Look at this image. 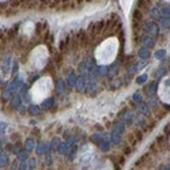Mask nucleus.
<instances>
[{"mask_svg": "<svg viewBox=\"0 0 170 170\" xmlns=\"http://www.w3.org/2000/svg\"><path fill=\"white\" fill-rule=\"evenodd\" d=\"M142 45L143 46H146V48H152L154 46V44H155V41H154V38H152V36H143L142 37Z\"/></svg>", "mask_w": 170, "mask_h": 170, "instance_id": "5", "label": "nucleus"}, {"mask_svg": "<svg viewBox=\"0 0 170 170\" xmlns=\"http://www.w3.org/2000/svg\"><path fill=\"white\" fill-rule=\"evenodd\" d=\"M117 68H118V61H114V63H113L110 67H107V74H106V76L109 78V79H112L113 76L117 74Z\"/></svg>", "mask_w": 170, "mask_h": 170, "instance_id": "8", "label": "nucleus"}, {"mask_svg": "<svg viewBox=\"0 0 170 170\" xmlns=\"http://www.w3.org/2000/svg\"><path fill=\"white\" fill-rule=\"evenodd\" d=\"M147 105H148V106H151V107H155V106H157V99L154 98V95H148Z\"/></svg>", "mask_w": 170, "mask_h": 170, "instance_id": "29", "label": "nucleus"}, {"mask_svg": "<svg viewBox=\"0 0 170 170\" xmlns=\"http://www.w3.org/2000/svg\"><path fill=\"white\" fill-rule=\"evenodd\" d=\"M136 71H138L136 64H131V65H128V68H127V72H128V75H129V76H132Z\"/></svg>", "mask_w": 170, "mask_h": 170, "instance_id": "30", "label": "nucleus"}, {"mask_svg": "<svg viewBox=\"0 0 170 170\" xmlns=\"http://www.w3.org/2000/svg\"><path fill=\"white\" fill-rule=\"evenodd\" d=\"M132 99H134V102L140 103V102H143V95H142V93H135L132 95Z\"/></svg>", "mask_w": 170, "mask_h": 170, "instance_id": "28", "label": "nucleus"}, {"mask_svg": "<svg viewBox=\"0 0 170 170\" xmlns=\"http://www.w3.org/2000/svg\"><path fill=\"white\" fill-rule=\"evenodd\" d=\"M106 74H107V67L97 65V75L98 76H106Z\"/></svg>", "mask_w": 170, "mask_h": 170, "instance_id": "22", "label": "nucleus"}, {"mask_svg": "<svg viewBox=\"0 0 170 170\" xmlns=\"http://www.w3.org/2000/svg\"><path fill=\"white\" fill-rule=\"evenodd\" d=\"M65 83H67V86H70V87H74L75 86V82H76V74H74V72H71L70 75H68V78L65 79Z\"/></svg>", "mask_w": 170, "mask_h": 170, "instance_id": "17", "label": "nucleus"}, {"mask_svg": "<svg viewBox=\"0 0 170 170\" xmlns=\"http://www.w3.org/2000/svg\"><path fill=\"white\" fill-rule=\"evenodd\" d=\"M109 140H110V143H113V144H118L120 143V134H117V132H114L113 131L112 134L109 135Z\"/></svg>", "mask_w": 170, "mask_h": 170, "instance_id": "16", "label": "nucleus"}, {"mask_svg": "<svg viewBox=\"0 0 170 170\" xmlns=\"http://www.w3.org/2000/svg\"><path fill=\"white\" fill-rule=\"evenodd\" d=\"M12 94H14V93H11L8 89L3 90V93H1V98L6 99V101H7V99H11V98H12Z\"/></svg>", "mask_w": 170, "mask_h": 170, "instance_id": "27", "label": "nucleus"}, {"mask_svg": "<svg viewBox=\"0 0 170 170\" xmlns=\"http://www.w3.org/2000/svg\"><path fill=\"white\" fill-rule=\"evenodd\" d=\"M110 140L107 139V136L106 138H103L101 142L98 143V147H99V150L101 151H103V152H106V151H109V148H110Z\"/></svg>", "mask_w": 170, "mask_h": 170, "instance_id": "7", "label": "nucleus"}, {"mask_svg": "<svg viewBox=\"0 0 170 170\" xmlns=\"http://www.w3.org/2000/svg\"><path fill=\"white\" fill-rule=\"evenodd\" d=\"M144 30L147 32V34L152 37H157L159 34V26H158L157 23L154 22H147L146 23V26H144Z\"/></svg>", "mask_w": 170, "mask_h": 170, "instance_id": "2", "label": "nucleus"}, {"mask_svg": "<svg viewBox=\"0 0 170 170\" xmlns=\"http://www.w3.org/2000/svg\"><path fill=\"white\" fill-rule=\"evenodd\" d=\"M165 134H170V123H169V125L165 128Z\"/></svg>", "mask_w": 170, "mask_h": 170, "instance_id": "45", "label": "nucleus"}, {"mask_svg": "<svg viewBox=\"0 0 170 170\" xmlns=\"http://www.w3.org/2000/svg\"><path fill=\"white\" fill-rule=\"evenodd\" d=\"M139 112H140V114H143V116H147L148 114V105L147 103H143V102H140L139 103Z\"/></svg>", "mask_w": 170, "mask_h": 170, "instance_id": "19", "label": "nucleus"}, {"mask_svg": "<svg viewBox=\"0 0 170 170\" xmlns=\"http://www.w3.org/2000/svg\"><path fill=\"white\" fill-rule=\"evenodd\" d=\"M1 151H3V150H1V147H0V154H1Z\"/></svg>", "mask_w": 170, "mask_h": 170, "instance_id": "46", "label": "nucleus"}, {"mask_svg": "<svg viewBox=\"0 0 170 170\" xmlns=\"http://www.w3.org/2000/svg\"><path fill=\"white\" fill-rule=\"evenodd\" d=\"M75 155H76V147L72 146L71 152H68V159H70V161H74V159H75Z\"/></svg>", "mask_w": 170, "mask_h": 170, "instance_id": "36", "label": "nucleus"}, {"mask_svg": "<svg viewBox=\"0 0 170 170\" xmlns=\"http://www.w3.org/2000/svg\"><path fill=\"white\" fill-rule=\"evenodd\" d=\"M36 151L38 155H44V154H48V152L50 151L49 148V144L48 143H44V142H41V143H38L36 146Z\"/></svg>", "mask_w": 170, "mask_h": 170, "instance_id": "4", "label": "nucleus"}, {"mask_svg": "<svg viewBox=\"0 0 170 170\" xmlns=\"http://www.w3.org/2000/svg\"><path fill=\"white\" fill-rule=\"evenodd\" d=\"M161 27H163V29H169L170 27V19L169 18H162L161 19Z\"/></svg>", "mask_w": 170, "mask_h": 170, "instance_id": "32", "label": "nucleus"}, {"mask_svg": "<svg viewBox=\"0 0 170 170\" xmlns=\"http://www.w3.org/2000/svg\"><path fill=\"white\" fill-rule=\"evenodd\" d=\"M11 151H12L14 154H18L19 151H22V146H21V144H15V146L11 148Z\"/></svg>", "mask_w": 170, "mask_h": 170, "instance_id": "39", "label": "nucleus"}, {"mask_svg": "<svg viewBox=\"0 0 170 170\" xmlns=\"http://www.w3.org/2000/svg\"><path fill=\"white\" fill-rule=\"evenodd\" d=\"M27 112L30 113V114H33V116H38L41 113V106H38V105H29V107H27Z\"/></svg>", "mask_w": 170, "mask_h": 170, "instance_id": "11", "label": "nucleus"}, {"mask_svg": "<svg viewBox=\"0 0 170 170\" xmlns=\"http://www.w3.org/2000/svg\"><path fill=\"white\" fill-rule=\"evenodd\" d=\"M17 155H18V158H17V159H18L19 162L27 161V151H26V150H25V151H19Z\"/></svg>", "mask_w": 170, "mask_h": 170, "instance_id": "26", "label": "nucleus"}, {"mask_svg": "<svg viewBox=\"0 0 170 170\" xmlns=\"http://www.w3.org/2000/svg\"><path fill=\"white\" fill-rule=\"evenodd\" d=\"M113 131L114 132H117V134H123L124 131H125V124L123 123V121L120 120V123H117V124H114V127H113Z\"/></svg>", "mask_w": 170, "mask_h": 170, "instance_id": "15", "label": "nucleus"}, {"mask_svg": "<svg viewBox=\"0 0 170 170\" xmlns=\"http://www.w3.org/2000/svg\"><path fill=\"white\" fill-rule=\"evenodd\" d=\"M135 123H136V125L138 127H143L144 124H146V120H144V117L140 114V116L136 117V120H135Z\"/></svg>", "mask_w": 170, "mask_h": 170, "instance_id": "31", "label": "nucleus"}, {"mask_svg": "<svg viewBox=\"0 0 170 170\" xmlns=\"http://www.w3.org/2000/svg\"><path fill=\"white\" fill-rule=\"evenodd\" d=\"M103 138H106V135H101V134H94L93 136H91V140L94 142V143H97L98 144L101 140H102Z\"/></svg>", "mask_w": 170, "mask_h": 170, "instance_id": "25", "label": "nucleus"}, {"mask_svg": "<svg viewBox=\"0 0 170 170\" xmlns=\"http://www.w3.org/2000/svg\"><path fill=\"white\" fill-rule=\"evenodd\" d=\"M23 85V78L22 75H18L14 81L10 82V85H8V90L11 91V93H17L19 90V87Z\"/></svg>", "mask_w": 170, "mask_h": 170, "instance_id": "1", "label": "nucleus"}, {"mask_svg": "<svg viewBox=\"0 0 170 170\" xmlns=\"http://www.w3.org/2000/svg\"><path fill=\"white\" fill-rule=\"evenodd\" d=\"M7 163H8V155L1 152V154H0V167L7 166Z\"/></svg>", "mask_w": 170, "mask_h": 170, "instance_id": "21", "label": "nucleus"}, {"mask_svg": "<svg viewBox=\"0 0 170 170\" xmlns=\"http://www.w3.org/2000/svg\"><path fill=\"white\" fill-rule=\"evenodd\" d=\"M65 86H67V83H65L63 79L57 81V85H56V90H57L59 94H61V93H64V91H65Z\"/></svg>", "mask_w": 170, "mask_h": 170, "instance_id": "18", "label": "nucleus"}, {"mask_svg": "<svg viewBox=\"0 0 170 170\" xmlns=\"http://www.w3.org/2000/svg\"><path fill=\"white\" fill-rule=\"evenodd\" d=\"M11 169H19V161L17 159L15 162H12V167Z\"/></svg>", "mask_w": 170, "mask_h": 170, "instance_id": "44", "label": "nucleus"}, {"mask_svg": "<svg viewBox=\"0 0 170 170\" xmlns=\"http://www.w3.org/2000/svg\"><path fill=\"white\" fill-rule=\"evenodd\" d=\"M17 72H18V63H17V61H14V64H12V70H11V74H12V75H15Z\"/></svg>", "mask_w": 170, "mask_h": 170, "instance_id": "41", "label": "nucleus"}, {"mask_svg": "<svg viewBox=\"0 0 170 170\" xmlns=\"http://www.w3.org/2000/svg\"><path fill=\"white\" fill-rule=\"evenodd\" d=\"M147 79H148V76L146 75V74H143V75H140L138 79H136V83H138V85H143V83H146Z\"/></svg>", "mask_w": 170, "mask_h": 170, "instance_id": "34", "label": "nucleus"}, {"mask_svg": "<svg viewBox=\"0 0 170 170\" xmlns=\"http://www.w3.org/2000/svg\"><path fill=\"white\" fill-rule=\"evenodd\" d=\"M120 120L124 123V124H132V121H134V116H132V113L131 112H124L120 114Z\"/></svg>", "mask_w": 170, "mask_h": 170, "instance_id": "6", "label": "nucleus"}, {"mask_svg": "<svg viewBox=\"0 0 170 170\" xmlns=\"http://www.w3.org/2000/svg\"><path fill=\"white\" fill-rule=\"evenodd\" d=\"M27 166H29V169H34L37 166V161L36 158H30L29 161H27Z\"/></svg>", "mask_w": 170, "mask_h": 170, "instance_id": "37", "label": "nucleus"}, {"mask_svg": "<svg viewBox=\"0 0 170 170\" xmlns=\"http://www.w3.org/2000/svg\"><path fill=\"white\" fill-rule=\"evenodd\" d=\"M146 65H147V60L143 59V61H139V63L136 64V68H138V71H139V70H142V68L146 67Z\"/></svg>", "mask_w": 170, "mask_h": 170, "instance_id": "40", "label": "nucleus"}, {"mask_svg": "<svg viewBox=\"0 0 170 170\" xmlns=\"http://www.w3.org/2000/svg\"><path fill=\"white\" fill-rule=\"evenodd\" d=\"M165 57H166V50L165 49H159L154 53V59H157V60H162V59H165Z\"/></svg>", "mask_w": 170, "mask_h": 170, "instance_id": "20", "label": "nucleus"}, {"mask_svg": "<svg viewBox=\"0 0 170 170\" xmlns=\"http://www.w3.org/2000/svg\"><path fill=\"white\" fill-rule=\"evenodd\" d=\"M86 85H87V79H86L85 76H82V75L76 76V82H75V86H74L76 89V91L83 93L86 90Z\"/></svg>", "mask_w": 170, "mask_h": 170, "instance_id": "3", "label": "nucleus"}, {"mask_svg": "<svg viewBox=\"0 0 170 170\" xmlns=\"http://www.w3.org/2000/svg\"><path fill=\"white\" fill-rule=\"evenodd\" d=\"M11 101V103H10V106L12 107V109H17V107L22 103V95L21 94H17V95H14L12 99H10Z\"/></svg>", "mask_w": 170, "mask_h": 170, "instance_id": "9", "label": "nucleus"}, {"mask_svg": "<svg viewBox=\"0 0 170 170\" xmlns=\"http://www.w3.org/2000/svg\"><path fill=\"white\" fill-rule=\"evenodd\" d=\"M138 54H139V57L142 59V60H147L148 59V56H150V52H148V48H146V46H143V48H140L139 49V52H138Z\"/></svg>", "mask_w": 170, "mask_h": 170, "instance_id": "14", "label": "nucleus"}, {"mask_svg": "<svg viewBox=\"0 0 170 170\" xmlns=\"http://www.w3.org/2000/svg\"><path fill=\"white\" fill-rule=\"evenodd\" d=\"M34 148H36V142H34V139H32V138L26 139V142H25V150L29 152V151H33Z\"/></svg>", "mask_w": 170, "mask_h": 170, "instance_id": "10", "label": "nucleus"}, {"mask_svg": "<svg viewBox=\"0 0 170 170\" xmlns=\"http://www.w3.org/2000/svg\"><path fill=\"white\" fill-rule=\"evenodd\" d=\"M6 128H7V124L6 123H0V134H3Z\"/></svg>", "mask_w": 170, "mask_h": 170, "instance_id": "43", "label": "nucleus"}, {"mask_svg": "<svg viewBox=\"0 0 170 170\" xmlns=\"http://www.w3.org/2000/svg\"><path fill=\"white\" fill-rule=\"evenodd\" d=\"M10 65H11V57L7 56V57L3 60V72H8Z\"/></svg>", "mask_w": 170, "mask_h": 170, "instance_id": "23", "label": "nucleus"}, {"mask_svg": "<svg viewBox=\"0 0 170 170\" xmlns=\"http://www.w3.org/2000/svg\"><path fill=\"white\" fill-rule=\"evenodd\" d=\"M53 103H54V99H53V98H46L44 102L41 103V109H44V110H48L49 107L53 106Z\"/></svg>", "mask_w": 170, "mask_h": 170, "instance_id": "13", "label": "nucleus"}, {"mask_svg": "<svg viewBox=\"0 0 170 170\" xmlns=\"http://www.w3.org/2000/svg\"><path fill=\"white\" fill-rule=\"evenodd\" d=\"M17 109H18V112H19V113H25V112H26V110H27V107L25 106L23 103H21V105H19V106L17 107Z\"/></svg>", "mask_w": 170, "mask_h": 170, "instance_id": "42", "label": "nucleus"}, {"mask_svg": "<svg viewBox=\"0 0 170 170\" xmlns=\"http://www.w3.org/2000/svg\"><path fill=\"white\" fill-rule=\"evenodd\" d=\"M59 146H60V140H59L57 138H54L53 140H52V143H50L49 148H50V150H53V148H56V150H57Z\"/></svg>", "mask_w": 170, "mask_h": 170, "instance_id": "35", "label": "nucleus"}, {"mask_svg": "<svg viewBox=\"0 0 170 170\" xmlns=\"http://www.w3.org/2000/svg\"><path fill=\"white\" fill-rule=\"evenodd\" d=\"M161 15L163 18H169L170 19V7H163L161 11Z\"/></svg>", "mask_w": 170, "mask_h": 170, "instance_id": "33", "label": "nucleus"}, {"mask_svg": "<svg viewBox=\"0 0 170 170\" xmlns=\"http://www.w3.org/2000/svg\"><path fill=\"white\" fill-rule=\"evenodd\" d=\"M150 17H151L152 19H159L161 18V12H159V10L155 7V8H152L151 11H150Z\"/></svg>", "mask_w": 170, "mask_h": 170, "instance_id": "24", "label": "nucleus"}, {"mask_svg": "<svg viewBox=\"0 0 170 170\" xmlns=\"http://www.w3.org/2000/svg\"><path fill=\"white\" fill-rule=\"evenodd\" d=\"M157 86H158V82H157V79L155 81H152L150 85H148V87H147V93L150 95H154L155 93H157Z\"/></svg>", "mask_w": 170, "mask_h": 170, "instance_id": "12", "label": "nucleus"}, {"mask_svg": "<svg viewBox=\"0 0 170 170\" xmlns=\"http://www.w3.org/2000/svg\"><path fill=\"white\" fill-rule=\"evenodd\" d=\"M165 74H166V70H165V68H158V71L155 72V79L158 81V79H159L162 75H165Z\"/></svg>", "mask_w": 170, "mask_h": 170, "instance_id": "38", "label": "nucleus"}]
</instances>
